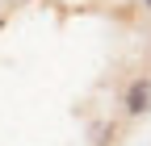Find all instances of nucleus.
I'll return each mask as SVG.
<instances>
[{
    "label": "nucleus",
    "instance_id": "2",
    "mask_svg": "<svg viewBox=\"0 0 151 146\" xmlns=\"http://www.w3.org/2000/svg\"><path fill=\"white\" fill-rule=\"evenodd\" d=\"M147 9H151V0H147Z\"/></svg>",
    "mask_w": 151,
    "mask_h": 146
},
{
    "label": "nucleus",
    "instance_id": "1",
    "mask_svg": "<svg viewBox=\"0 0 151 146\" xmlns=\"http://www.w3.org/2000/svg\"><path fill=\"white\" fill-rule=\"evenodd\" d=\"M147 104H151V84L139 79L134 88H130V96H126V108L130 113H147Z\"/></svg>",
    "mask_w": 151,
    "mask_h": 146
}]
</instances>
